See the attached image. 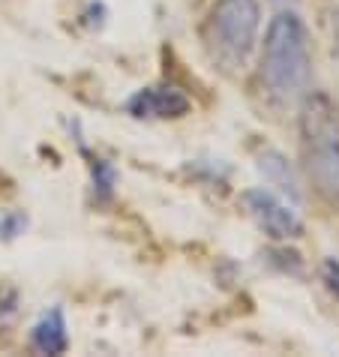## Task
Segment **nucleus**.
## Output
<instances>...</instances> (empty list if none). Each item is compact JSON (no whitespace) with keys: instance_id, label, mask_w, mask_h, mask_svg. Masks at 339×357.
<instances>
[{"instance_id":"f257e3e1","label":"nucleus","mask_w":339,"mask_h":357,"mask_svg":"<svg viewBox=\"0 0 339 357\" xmlns=\"http://www.w3.org/2000/svg\"><path fill=\"white\" fill-rule=\"evenodd\" d=\"M264 87L279 102H294L309 93L312 84V54L309 33L297 13H276L267 24L262 48Z\"/></svg>"},{"instance_id":"423d86ee","label":"nucleus","mask_w":339,"mask_h":357,"mask_svg":"<svg viewBox=\"0 0 339 357\" xmlns=\"http://www.w3.org/2000/svg\"><path fill=\"white\" fill-rule=\"evenodd\" d=\"M258 172L264 174L267 183H273L279 192L292 198L294 204L301 202V183H297V174H294L292 162H288L279 151H264L262 156H258Z\"/></svg>"},{"instance_id":"0eeeda50","label":"nucleus","mask_w":339,"mask_h":357,"mask_svg":"<svg viewBox=\"0 0 339 357\" xmlns=\"http://www.w3.org/2000/svg\"><path fill=\"white\" fill-rule=\"evenodd\" d=\"M31 342L39 354H61L66 351V319H63V310H52L45 312L43 319L33 324L31 331Z\"/></svg>"},{"instance_id":"9b49d317","label":"nucleus","mask_w":339,"mask_h":357,"mask_svg":"<svg viewBox=\"0 0 339 357\" xmlns=\"http://www.w3.org/2000/svg\"><path fill=\"white\" fill-rule=\"evenodd\" d=\"M273 3H285V0H273Z\"/></svg>"},{"instance_id":"6e6552de","label":"nucleus","mask_w":339,"mask_h":357,"mask_svg":"<svg viewBox=\"0 0 339 357\" xmlns=\"http://www.w3.org/2000/svg\"><path fill=\"white\" fill-rule=\"evenodd\" d=\"M91 174H93V190H96V195L103 198V202H108L112 192H114V186H117L114 165L105 162V160H99V156H91Z\"/></svg>"},{"instance_id":"1a4fd4ad","label":"nucleus","mask_w":339,"mask_h":357,"mask_svg":"<svg viewBox=\"0 0 339 357\" xmlns=\"http://www.w3.org/2000/svg\"><path fill=\"white\" fill-rule=\"evenodd\" d=\"M24 228H27L24 213H6L3 220H0V237H3V241H13V237L24 234Z\"/></svg>"},{"instance_id":"f03ea898","label":"nucleus","mask_w":339,"mask_h":357,"mask_svg":"<svg viewBox=\"0 0 339 357\" xmlns=\"http://www.w3.org/2000/svg\"><path fill=\"white\" fill-rule=\"evenodd\" d=\"M301 147L306 172L327 202L339 204V105L324 93H306L301 108Z\"/></svg>"},{"instance_id":"9d476101","label":"nucleus","mask_w":339,"mask_h":357,"mask_svg":"<svg viewBox=\"0 0 339 357\" xmlns=\"http://www.w3.org/2000/svg\"><path fill=\"white\" fill-rule=\"evenodd\" d=\"M322 273H324L327 289H331V291L339 297V261H336V259H327L324 267H322Z\"/></svg>"},{"instance_id":"20e7f679","label":"nucleus","mask_w":339,"mask_h":357,"mask_svg":"<svg viewBox=\"0 0 339 357\" xmlns=\"http://www.w3.org/2000/svg\"><path fill=\"white\" fill-rule=\"evenodd\" d=\"M249 216L264 228L273 241H292V237L303 234V220L301 213L294 211V204L282 202L279 195H273L271 190H249L243 195Z\"/></svg>"},{"instance_id":"7ed1b4c3","label":"nucleus","mask_w":339,"mask_h":357,"mask_svg":"<svg viewBox=\"0 0 339 357\" xmlns=\"http://www.w3.org/2000/svg\"><path fill=\"white\" fill-rule=\"evenodd\" d=\"M262 9L258 0H216L204 24V39L213 61L225 69H241L255 48Z\"/></svg>"},{"instance_id":"39448f33","label":"nucleus","mask_w":339,"mask_h":357,"mask_svg":"<svg viewBox=\"0 0 339 357\" xmlns=\"http://www.w3.org/2000/svg\"><path fill=\"white\" fill-rule=\"evenodd\" d=\"M126 112L138 117V121H153V117H183L189 112V99L177 87L159 84V87H144L129 96Z\"/></svg>"}]
</instances>
